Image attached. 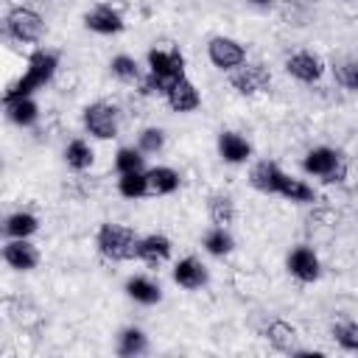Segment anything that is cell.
I'll use <instances>...</instances> for the list:
<instances>
[{"instance_id": "obj_33", "label": "cell", "mask_w": 358, "mask_h": 358, "mask_svg": "<svg viewBox=\"0 0 358 358\" xmlns=\"http://www.w3.org/2000/svg\"><path fill=\"white\" fill-rule=\"evenodd\" d=\"M333 338L344 350L358 352V322H338V324H333Z\"/></svg>"}, {"instance_id": "obj_1", "label": "cell", "mask_w": 358, "mask_h": 358, "mask_svg": "<svg viewBox=\"0 0 358 358\" xmlns=\"http://www.w3.org/2000/svg\"><path fill=\"white\" fill-rule=\"evenodd\" d=\"M56 67H59V56H56V53H50V50H34V53L28 56V67H25V73L6 90V98L31 95L34 90L45 87V84L53 78Z\"/></svg>"}, {"instance_id": "obj_17", "label": "cell", "mask_w": 358, "mask_h": 358, "mask_svg": "<svg viewBox=\"0 0 358 358\" xmlns=\"http://www.w3.org/2000/svg\"><path fill=\"white\" fill-rule=\"evenodd\" d=\"M145 182H148V196H168L179 187V173L168 165H157L145 171Z\"/></svg>"}, {"instance_id": "obj_15", "label": "cell", "mask_w": 358, "mask_h": 358, "mask_svg": "<svg viewBox=\"0 0 358 358\" xmlns=\"http://www.w3.org/2000/svg\"><path fill=\"white\" fill-rule=\"evenodd\" d=\"M218 154H221L224 162L238 165V162H246V159H249L252 145H249V140L241 137L238 131H221V134H218Z\"/></svg>"}, {"instance_id": "obj_35", "label": "cell", "mask_w": 358, "mask_h": 358, "mask_svg": "<svg viewBox=\"0 0 358 358\" xmlns=\"http://www.w3.org/2000/svg\"><path fill=\"white\" fill-rule=\"evenodd\" d=\"M252 3H257V6H268V3H274V0H252Z\"/></svg>"}, {"instance_id": "obj_16", "label": "cell", "mask_w": 358, "mask_h": 358, "mask_svg": "<svg viewBox=\"0 0 358 358\" xmlns=\"http://www.w3.org/2000/svg\"><path fill=\"white\" fill-rule=\"evenodd\" d=\"M282 176H285V171H280V165H277V162L263 159V162H257V165L252 168L249 182H252V187H257L260 193H277V190H280Z\"/></svg>"}, {"instance_id": "obj_2", "label": "cell", "mask_w": 358, "mask_h": 358, "mask_svg": "<svg viewBox=\"0 0 358 358\" xmlns=\"http://www.w3.org/2000/svg\"><path fill=\"white\" fill-rule=\"evenodd\" d=\"M98 249L109 260H131L140 252V235L123 224H103L98 229Z\"/></svg>"}, {"instance_id": "obj_8", "label": "cell", "mask_w": 358, "mask_h": 358, "mask_svg": "<svg viewBox=\"0 0 358 358\" xmlns=\"http://www.w3.org/2000/svg\"><path fill=\"white\" fill-rule=\"evenodd\" d=\"M229 84L241 92V95H257L266 92L271 84V73L266 64H241L238 70H232Z\"/></svg>"}, {"instance_id": "obj_14", "label": "cell", "mask_w": 358, "mask_h": 358, "mask_svg": "<svg viewBox=\"0 0 358 358\" xmlns=\"http://www.w3.org/2000/svg\"><path fill=\"white\" fill-rule=\"evenodd\" d=\"M173 282L187 288V291H196L207 282V266L199 257H182L173 266Z\"/></svg>"}, {"instance_id": "obj_10", "label": "cell", "mask_w": 358, "mask_h": 358, "mask_svg": "<svg viewBox=\"0 0 358 358\" xmlns=\"http://www.w3.org/2000/svg\"><path fill=\"white\" fill-rule=\"evenodd\" d=\"M288 271L299 282H313L322 274V263H319V257H316V252L310 246H296L288 255Z\"/></svg>"}, {"instance_id": "obj_22", "label": "cell", "mask_w": 358, "mask_h": 358, "mask_svg": "<svg viewBox=\"0 0 358 358\" xmlns=\"http://www.w3.org/2000/svg\"><path fill=\"white\" fill-rule=\"evenodd\" d=\"M266 338L277 347V350H294L296 344V327L282 322V319H271L266 324Z\"/></svg>"}, {"instance_id": "obj_23", "label": "cell", "mask_w": 358, "mask_h": 358, "mask_svg": "<svg viewBox=\"0 0 358 358\" xmlns=\"http://www.w3.org/2000/svg\"><path fill=\"white\" fill-rule=\"evenodd\" d=\"M145 350H148V341H145V333L140 327H126L117 336V355L134 358V355H143Z\"/></svg>"}, {"instance_id": "obj_12", "label": "cell", "mask_w": 358, "mask_h": 358, "mask_svg": "<svg viewBox=\"0 0 358 358\" xmlns=\"http://www.w3.org/2000/svg\"><path fill=\"white\" fill-rule=\"evenodd\" d=\"M3 260L17 271H31L39 263V252L34 243H28V238H11L3 246Z\"/></svg>"}, {"instance_id": "obj_34", "label": "cell", "mask_w": 358, "mask_h": 358, "mask_svg": "<svg viewBox=\"0 0 358 358\" xmlns=\"http://www.w3.org/2000/svg\"><path fill=\"white\" fill-rule=\"evenodd\" d=\"M347 3H350V6H352V11L358 14V0H347Z\"/></svg>"}, {"instance_id": "obj_20", "label": "cell", "mask_w": 358, "mask_h": 358, "mask_svg": "<svg viewBox=\"0 0 358 358\" xmlns=\"http://www.w3.org/2000/svg\"><path fill=\"white\" fill-rule=\"evenodd\" d=\"M126 294L134 299V302H140V305H154V302H159V285L151 280V277H143V274H137V277H129V282H126Z\"/></svg>"}, {"instance_id": "obj_5", "label": "cell", "mask_w": 358, "mask_h": 358, "mask_svg": "<svg viewBox=\"0 0 358 358\" xmlns=\"http://www.w3.org/2000/svg\"><path fill=\"white\" fill-rule=\"evenodd\" d=\"M84 129L98 137V140H112L117 137V129H120V112L115 103H106V101H95L84 109Z\"/></svg>"}, {"instance_id": "obj_9", "label": "cell", "mask_w": 358, "mask_h": 358, "mask_svg": "<svg viewBox=\"0 0 358 358\" xmlns=\"http://www.w3.org/2000/svg\"><path fill=\"white\" fill-rule=\"evenodd\" d=\"M285 70H288V76H294L302 84H316L324 76V62H322V56H316L310 50H296L285 59Z\"/></svg>"}, {"instance_id": "obj_3", "label": "cell", "mask_w": 358, "mask_h": 358, "mask_svg": "<svg viewBox=\"0 0 358 358\" xmlns=\"http://www.w3.org/2000/svg\"><path fill=\"white\" fill-rule=\"evenodd\" d=\"M302 168H305L308 173L324 179L327 185H338V182H344V179H347V171H350L344 154H338L336 148H327V145H316V148H310V151L305 154V159H302Z\"/></svg>"}, {"instance_id": "obj_6", "label": "cell", "mask_w": 358, "mask_h": 358, "mask_svg": "<svg viewBox=\"0 0 358 358\" xmlns=\"http://www.w3.org/2000/svg\"><path fill=\"white\" fill-rule=\"evenodd\" d=\"M148 73H154L171 90V84L185 76V56L176 48H151L148 50Z\"/></svg>"}, {"instance_id": "obj_27", "label": "cell", "mask_w": 358, "mask_h": 358, "mask_svg": "<svg viewBox=\"0 0 358 358\" xmlns=\"http://www.w3.org/2000/svg\"><path fill=\"white\" fill-rule=\"evenodd\" d=\"M232 235L227 232V227H213V229H207L204 232V249L210 252V255H215V257H224V255H229L232 252Z\"/></svg>"}, {"instance_id": "obj_29", "label": "cell", "mask_w": 358, "mask_h": 358, "mask_svg": "<svg viewBox=\"0 0 358 358\" xmlns=\"http://www.w3.org/2000/svg\"><path fill=\"white\" fill-rule=\"evenodd\" d=\"M333 76L341 87L347 90H358V56H350V59H338L333 64Z\"/></svg>"}, {"instance_id": "obj_19", "label": "cell", "mask_w": 358, "mask_h": 358, "mask_svg": "<svg viewBox=\"0 0 358 358\" xmlns=\"http://www.w3.org/2000/svg\"><path fill=\"white\" fill-rule=\"evenodd\" d=\"M6 112L17 126H34L39 117V106L31 101V95H20V98H6Z\"/></svg>"}, {"instance_id": "obj_32", "label": "cell", "mask_w": 358, "mask_h": 358, "mask_svg": "<svg viewBox=\"0 0 358 358\" xmlns=\"http://www.w3.org/2000/svg\"><path fill=\"white\" fill-rule=\"evenodd\" d=\"M115 168L117 173H131V171H143V151L140 148H120L115 154Z\"/></svg>"}, {"instance_id": "obj_26", "label": "cell", "mask_w": 358, "mask_h": 358, "mask_svg": "<svg viewBox=\"0 0 358 358\" xmlns=\"http://www.w3.org/2000/svg\"><path fill=\"white\" fill-rule=\"evenodd\" d=\"M207 210H210V218L215 227H227L235 218V201L227 193H213L207 201Z\"/></svg>"}, {"instance_id": "obj_7", "label": "cell", "mask_w": 358, "mask_h": 358, "mask_svg": "<svg viewBox=\"0 0 358 358\" xmlns=\"http://www.w3.org/2000/svg\"><path fill=\"white\" fill-rule=\"evenodd\" d=\"M207 56L218 70H238L246 62V48L232 36H213L207 45Z\"/></svg>"}, {"instance_id": "obj_11", "label": "cell", "mask_w": 358, "mask_h": 358, "mask_svg": "<svg viewBox=\"0 0 358 358\" xmlns=\"http://www.w3.org/2000/svg\"><path fill=\"white\" fill-rule=\"evenodd\" d=\"M84 25L95 34H117V31H123V17L109 3H98L84 14Z\"/></svg>"}, {"instance_id": "obj_28", "label": "cell", "mask_w": 358, "mask_h": 358, "mask_svg": "<svg viewBox=\"0 0 358 358\" xmlns=\"http://www.w3.org/2000/svg\"><path fill=\"white\" fill-rule=\"evenodd\" d=\"M117 190L123 199H140L148 193V182H145V173L143 171H131V173H120L117 179Z\"/></svg>"}, {"instance_id": "obj_30", "label": "cell", "mask_w": 358, "mask_h": 358, "mask_svg": "<svg viewBox=\"0 0 358 358\" xmlns=\"http://www.w3.org/2000/svg\"><path fill=\"white\" fill-rule=\"evenodd\" d=\"M112 76L120 78L123 84H134V81L143 78V76H140V67H137V59H131V56H126V53H120V56L112 59Z\"/></svg>"}, {"instance_id": "obj_13", "label": "cell", "mask_w": 358, "mask_h": 358, "mask_svg": "<svg viewBox=\"0 0 358 358\" xmlns=\"http://www.w3.org/2000/svg\"><path fill=\"white\" fill-rule=\"evenodd\" d=\"M165 98H168V106H171L173 112H193V109L201 103V95H199L196 84H193L190 78H185V76L171 84V90H168Z\"/></svg>"}, {"instance_id": "obj_24", "label": "cell", "mask_w": 358, "mask_h": 358, "mask_svg": "<svg viewBox=\"0 0 358 358\" xmlns=\"http://www.w3.org/2000/svg\"><path fill=\"white\" fill-rule=\"evenodd\" d=\"M92 157H95V154H92L90 143L81 140V137L70 140L67 148H64V159H67V165H70L73 171H87V168L92 165Z\"/></svg>"}, {"instance_id": "obj_31", "label": "cell", "mask_w": 358, "mask_h": 358, "mask_svg": "<svg viewBox=\"0 0 358 358\" xmlns=\"http://www.w3.org/2000/svg\"><path fill=\"white\" fill-rule=\"evenodd\" d=\"M162 145H165V131L157 126H148L137 134V148L143 154H157V151H162Z\"/></svg>"}, {"instance_id": "obj_4", "label": "cell", "mask_w": 358, "mask_h": 358, "mask_svg": "<svg viewBox=\"0 0 358 358\" xmlns=\"http://www.w3.org/2000/svg\"><path fill=\"white\" fill-rule=\"evenodd\" d=\"M45 34V20L28 6H14L6 14V36L14 42H39Z\"/></svg>"}, {"instance_id": "obj_18", "label": "cell", "mask_w": 358, "mask_h": 358, "mask_svg": "<svg viewBox=\"0 0 358 358\" xmlns=\"http://www.w3.org/2000/svg\"><path fill=\"white\" fill-rule=\"evenodd\" d=\"M140 260H145L148 266H159L162 260L171 257V241L165 235H145L140 238V252H137Z\"/></svg>"}, {"instance_id": "obj_25", "label": "cell", "mask_w": 358, "mask_h": 358, "mask_svg": "<svg viewBox=\"0 0 358 358\" xmlns=\"http://www.w3.org/2000/svg\"><path fill=\"white\" fill-rule=\"evenodd\" d=\"M277 196L291 199V201H313V199H316L313 187H310L305 179H296V176H291V173H285V176H282Z\"/></svg>"}, {"instance_id": "obj_21", "label": "cell", "mask_w": 358, "mask_h": 358, "mask_svg": "<svg viewBox=\"0 0 358 358\" xmlns=\"http://www.w3.org/2000/svg\"><path fill=\"white\" fill-rule=\"evenodd\" d=\"M36 229H39V221L28 210H17L6 218V235L8 238H31Z\"/></svg>"}]
</instances>
